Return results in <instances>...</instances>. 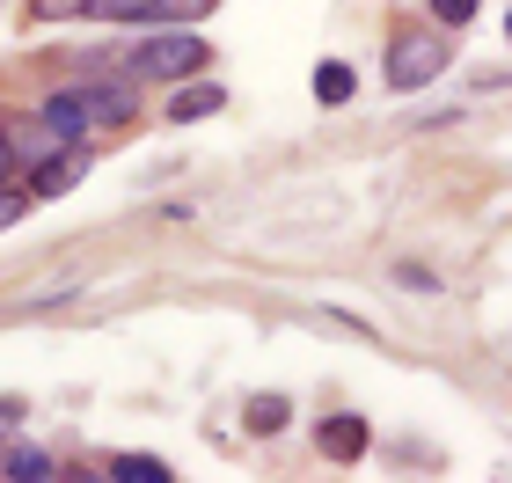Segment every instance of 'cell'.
I'll use <instances>...</instances> for the list:
<instances>
[{
    "mask_svg": "<svg viewBox=\"0 0 512 483\" xmlns=\"http://www.w3.org/2000/svg\"><path fill=\"white\" fill-rule=\"evenodd\" d=\"M110 476H118V483H169V469L147 462V454H125V462H110Z\"/></svg>",
    "mask_w": 512,
    "mask_h": 483,
    "instance_id": "9",
    "label": "cell"
},
{
    "mask_svg": "<svg viewBox=\"0 0 512 483\" xmlns=\"http://www.w3.org/2000/svg\"><path fill=\"white\" fill-rule=\"evenodd\" d=\"M213 15V0H161V22H198Z\"/></svg>",
    "mask_w": 512,
    "mask_h": 483,
    "instance_id": "12",
    "label": "cell"
},
{
    "mask_svg": "<svg viewBox=\"0 0 512 483\" xmlns=\"http://www.w3.org/2000/svg\"><path fill=\"white\" fill-rule=\"evenodd\" d=\"M213 110H227V96H220L213 81H198V88H176L169 118H176V125H198V118H213Z\"/></svg>",
    "mask_w": 512,
    "mask_h": 483,
    "instance_id": "5",
    "label": "cell"
},
{
    "mask_svg": "<svg viewBox=\"0 0 512 483\" xmlns=\"http://www.w3.org/2000/svg\"><path fill=\"white\" fill-rule=\"evenodd\" d=\"M22 205H30V191H8V183H0V227H15Z\"/></svg>",
    "mask_w": 512,
    "mask_h": 483,
    "instance_id": "14",
    "label": "cell"
},
{
    "mask_svg": "<svg viewBox=\"0 0 512 483\" xmlns=\"http://www.w3.org/2000/svg\"><path fill=\"white\" fill-rule=\"evenodd\" d=\"M322 447H330L337 462H359V454H366V425L359 418H330V425H322Z\"/></svg>",
    "mask_w": 512,
    "mask_h": 483,
    "instance_id": "6",
    "label": "cell"
},
{
    "mask_svg": "<svg viewBox=\"0 0 512 483\" xmlns=\"http://www.w3.org/2000/svg\"><path fill=\"white\" fill-rule=\"evenodd\" d=\"M37 22H59V15H88V0H30Z\"/></svg>",
    "mask_w": 512,
    "mask_h": 483,
    "instance_id": "13",
    "label": "cell"
},
{
    "mask_svg": "<svg viewBox=\"0 0 512 483\" xmlns=\"http://www.w3.org/2000/svg\"><path fill=\"white\" fill-rule=\"evenodd\" d=\"M81 176H88V154H81V147H66V154H52V161H44V176H37V198H59V191H74Z\"/></svg>",
    "mask_w": 512,
    "mask_h": 483,
    "instance_id": "4",
    "label": "cell"
},
{
    "mask_svg": "<svg viewBox=\"0 0 512 483\" xmlns=\"http://www.w3.org/2000/svg\"><path fill=\"white\" fill-rule=\"evenodd\" d=\"M278 425H286V403H278V396H256V403H249V432H278Z\"/></svg>",
    "mask_w": 512,
    "mask_h": 483,
    "instance_id": "11",
    "label": "cell"
},
{
    "mask_svg": "<svg viewBox=\"0 0 512 483\" xmlns=\"http://www.w3.org/2000/svg\"><path fill=\"white\" fill-rule=\"evenodd\" d=\"M0 476H30V483H44V476H52V462H44L37 447H15L8 462H0Z\"/></svg>",
    "mask_w": 512,
    "mask_h": 483,
    "instance_id": "10",
    "label": "cell"
},
{
    "mask_svg": "<svg viewBox=\"0 0 512 483\" xmlns=\"http://www.w3.org/2000/svg\"><path fill=\"white\" fill-rule=\"evenodd\" d=\"M432 74H447V44H439L432 30H403L388 52V81L395 88H425Z\"/></svg>",
    "mask_w": 512,
    "mask_h": 483,
    "instance_id": "2",
    "label": "cell"
},
{
    "mask_svg": "<svg viewBox=\"0 0 512 483\" xmlns=\"http://www.w3.org/2000/svg\"><path fill=\"white\" fill-rule=\"evenodd\" d=\"M44 125H52V132H59V140H74V147H81V132H88V125H96V118H88V103H81V88H59V96H52V103H44Z\"/></svg>",
    "mask_w": 512,
    "mask_h": 483,
    "instance_id": "3",
    "label": "cell"
},
{
    "mask_svg": "<svg viewBox=\"0 0 512 483\" xmlns=\"http://www.w3.org/2000/svg\"><path fill=\"white\" fill-rule=\"evenodd\" d=\"M352 88H359V81H352V66H337V59H330V66H315V96H322V103H352Z\"/></svg>",
    "mask_w": 512,
    "mask_h": 483,
    "instance_id": "8",
    "label": "cell"
},
{
    "mask_svg": "<svg viewBox=\"0 0 512 483\" xmlns=\"http://www.w3.org/2000/svg\"><path fill=\"white\" fill-rule=\"evenodd\" d=\"M205 59H213V52H205V37L161 30V37H139L132 52H125V74H132V81H191Z\"/></svg>",
    "mask_w": 512,
    "mask_h": 483,
    "instance_id": "1",
    "label": "cell"
},
{
    "mask_svg": "<svg viewBox=\"0 0 512 483\" xmlns=\"http://www.w3.org/2000/svg\"><path fill=\"white\" fill-rule=\"evenodd\" d=\"M88 15L96 22H147V15H161V0H88Z\"/></svg>",
    "mask_w": 512,
    "mask_h": 483,
    "instance_id": "7",
    "label": "cell"
},
{
    "mask_svg": "<svg viewBox=\"0 0 512 483\" xmlns=\"http://www.w3.org/2000/svg\"><path fill=\"white\" fill-rule=\"evenodd\" d=\"M432 15H439V22H469L476 0H432Z\"/></svg>",
    "mask_w": 512,
    "mask_h": 483,
    "instance_id": "15",
    "label": "cell"
},
{
    "mask_svg": "<svg viewBox=\"0 0 512 483\" xmlns=\"http://www.w3.org/2000/svg\"><path fill=\"white\" fill-rule=\"evenodd\" d=\"M8 169H15V140L0 132V183H8Z\"/></svg>",
    "mask_w": 512,
    "mask_h": 483,
    "instance_id": "16",
    "label": "cell"
}]
</instances>
